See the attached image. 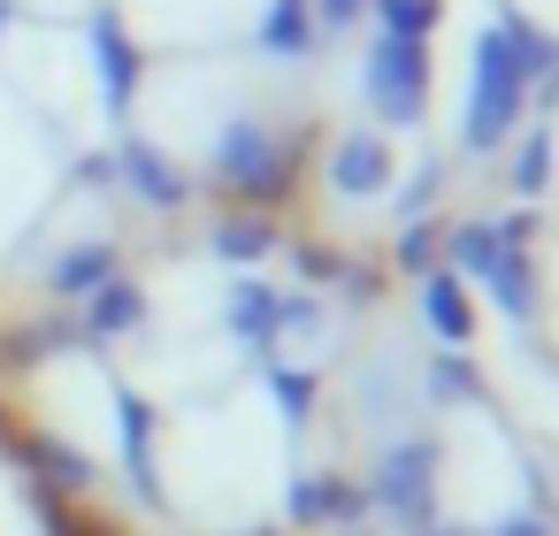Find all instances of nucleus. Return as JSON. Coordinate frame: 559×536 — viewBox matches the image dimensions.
<instances>
[{
  "label": "nucleus",
  "mask_w": 559,
  "mask_h": 536,
  "mask_svg": "<svg viewBox=\"0 0 559 536\" xmlns=\"http://www.w3.org/2000/svg\"><path fill=\"white\" fill-rule=\"evenodd\" d=\"M368 9L383 16V32H414V39L437 32V0H368Z\"/></svg>",
  "instance_id": "obj_16"
},
{
  "label": "nucleus",
  "mask_w": 559,
  "mask_h": 536,
  "mask_svg": "<svg viewBox=\"0 0 559 536\" xmlns=\"http://www.w3.org/2000/svg\"><path fill=\"white\" fill-rule=\"evenodd\" d=\"M368 505V490H353V483H337V475H307L299 490H292V513H307V521H322V513H360Z\"/></svg>",
  "instance_id": "obj_13"
},
{
  "label": "nucleus",
  "mask_w": 559,
  "mask_h": 536,
  "mask_svg": "<svg viewBox=\"0 0 559 536\" xmlns=\"http://www.w3.org/2000/svg\"><path fill=\"white\" fill-rule=\"evenodd\" d=\"M276 322H284V299L276 291H261V284H238L230 291V330L238 337H269Z\"/></svg>",
  "instance_id": "obj_15"
},
{
  "label": "nucleus",
  "mask_w": 559,
  "mask_h": 536,
  "mask_svg": "<svg viewBox=\"0 0 559 536\" xmlns=\"http://www.w3.org/2000/svg\"><path fill=\"white\" fill-rule=\"evenodd\" d=\"M215 177L246 200H269V192H284V146L261 123H230L223 146H215Z\"/></svg>",
  "instance_id": "obj_3"
},
{
  "label": "nucleus",
  "mask_w": 559,
  "mask_h": 536,
  "mask_svg": "<svg viewBox=\"0 0 559 536\" xmlns=\"http://www.w3.org/2000/svg\"><path fill=\"white\" fill-rule=\"evenodd\" d=\"M544 62H551V47H544V32H536V24H498V32H483V47H475L467 123H460L467 154H490V146L521 123L528 85H536V70H544Z\"/></svg>",
  "instance_id": "obj_1"
},
{
  "label": "nucleus",
  "mask_w": 559,
  "mask_h": 536,
  "mask_svg": "<svg viewBox=\"0 0 559 536\" xmlns=\"http://www.w3.org/2000/svg\"><path fill=\"white\" fill-rule=\"evenodd\" d=\"M93 70H100V93H108V108L123 116V108L139 100L146 55H139V39L123 32V16H116V9H100V16H93Z\"/></svg>",
  "instance_id": "obj_4"
},
{
  "label": "nucleus",
  "mask_w": 559,
  "mask_h": 536,
  "mask_svg": "<svg viewBox=\"0 0 559 536\" xmlns=\"http://www.w3.org/2000/svg\"><path fill=\"white\" fill-rule=\"evenodd\" d=\"M483 284L498 291V307H506V314H521V307H528V261H521V246H513V253H506Z\"/></svg>",
  "instance_id": "obj_17"
},
{
  "label": "nucleus",
  "mask_w": 559,
  "mask_h": 536,
  "mask_svg": "<svg viewBox=\"0 0 559 536\" xmlns=\"http://www.w3.org/2000/svg\"><path fill=\"white\" fill-rule=\"evenodd\" d=\"M330 184H337L345 200H376V192L391 184V146L368 139V131L337 139V146H330Z\"/></svg>",
  "instance_id": "obj_6"
},
{
  "label": "nucleus",
  "mask_w": 559,
  "mask_h": 536,
  "mask_svg": "<svg viewBox=\"0 0 559 536\" xmlns=\"http://www.w3.org/2000/svg\"><path fill=\"white\" fill-rule=\"evenodd\" d=\"M506 177H513V192H544V177H551V139L536 131V139L513 154V169H506Z\"/></svg>",
  "instance_id": "obj_18"
},
{
  "label": "nucleus",
  "mask_w": 559,
  "mask_h": 536,
  "mask_svg": "<svg viewBox=\"0 0 559 536\" xmlns=\"http://www.w3.org/2000/svg\"><path fill=\"white\" fill-rule=\"evenodd\" d=\"M521 230L528 223H460L452 238H444V261H452V276H490L513 246H521Z\"/></svg>",
  "instance_id": "obj_7"
},
{
  "label": "nucleus",
  "mask_w": 559,
  "mask_h": 536,
  "mask_svg": "<svg viewBox=\"0 0 559 536\" xmlns=\"http://www.w3.org/2000/svg\"><path fill=\"white\" fill-rule=\"evenodd\" d=\"M498 536H544V521H506Z\"/></svg>",
  "instance_id": "obj_23"
},
{
  "label": "nucleus",
  "mask_w": 559,
  "mask_h": 536,
  "mask_svg": "<svg viewBox=\"0 0 559 536\" xmlns=\"http://www.w3.org/2000/svg\"><path fill=\"white\" fill-rule=\"evenodd\" d=\"M32 498H39V513H47V536H85V528H78V521H70V513H62L47 490H32Z\"/></svg>",
  "instance_id": "obj_22"
},
{
  "label": "nucleus",
  "mask_w": 559,
  "mask_h": 536,
  "mask_svg": "<svg viewBox=\"0 0 559 536\" xmlns=\"http://www.w3.org/2000/svg\"><path fill=\"white\" fill-rule=\"evenodd\" d=\"M360 9H368V0H314V16H322V24H337V32H345Z\"/></svg>",
  "instance_id": "obj_21"
},
{
  "label": "nucleus",
  "mask_w": 559,
  "mask_h": 536,
  "mask_svg": "<svg viewBox=\"0 0 559 536\" xmlns=\"http://www.w3.org/2000/svg\"><path fill=\"white\" fill-rule=\"evenodd\" d=\"M146 322V291L131 284V276H108L93 299H85V337H123V330H139Z\"/></svg>",
  "instance_id": "obj_11"
},
{
  "label": "nucleus",
  "mask_w": 559,
  "mask_h": 536,
  "mask_svg": "<svg viewBox=\"0 0 559 536\" xmlns=\"http://www.w3.org/2000/svg\"><path fill=\"white\" fill-rule=\"evenodd\" d=\"M261 55H284V62L314 55V0H269L261 9Z\"/></svg>",
  "instance_id": "obj_10"
},
{
  "label": "nucleus",
  "mask_w": 559,
  "mask_h": 536,
  "mask_svg": "<svg viewBox=\"0 0 559 536\" xmlns=\"http://www.w3.org/2000/svg\"><path fill=\"white\" fill-rule=\"evenodd\" d=\"M421 314H429V330H437L444 345H467V330H475L467 291H460V276H452V269H429V276H421Z\"/></svg>",
  "instance_id": "obj_12"
},
{
  "label": "nucleus",
  "mask_w": 559,
  "mask_h": 536,
  "mask_svg": "<svg viewBox=\"0 0 559 536\" xmlns=\"http://www.w3.org/2000/svg\"><path fill=\"white\" fill-rule=\"evenodd\" d=\"M368 108L383 123H414L429 108V39L414 32H383L368 47Z\"/></svg>",
  "instance_id": "obj_2"
},
{
  "label": "nucleus",
  "mask_w": 559,
  "mask_h": 536,
  "mask_svg": "<svg viewBox=\"0 0 559 536\" xmlns=\"http://www.w3.org/2000/svg\"><path fill=\"white\" fill-rule=\"evenodd\" d=\"M108 276H123V261H116V246H108V238H93V246H70V253L55 261L47 291H55V299H78V307H85V299H93V291H100Z\"/></svg>",
  "instance_id": "obj_9"
},
{
  "label": "nucleus",
  "mask_w": 559,
  "mask_h": 536,
  "mask_svg": "<svg viewBox=\"0 0 559 536\" xmlns=\"http://www.w3.org/2000/svg\"><path fill=\"white\" fill-rule=\"evenodd\" d=\"M429 467H437V444H399V452H383L368 498L391 505V513H406V521H421L429 513Z\"/></svg>",
  "instance_id": "obj_5"
},
{
  "label": "nucleus",
  "mask_w": 559,
  "mask_h": 536,
  "mask_svg": "<svg viewBox=\"0 0 559 536\" xmlns=\"http://www.w3.org/2000/svg\"><path fill=\"white\" fill-rule=\"evenodd\" d=\"M116 169H123V184H131L139 200H154V207H177V200L192 192V177H177V162H169L162 146H139V139L116 154Z\"/></svg>",
  "instance_id": "obj_8"
},
{
  "label": "nucleus",
  "mask_w": 559,
  "mask_h": 536,
  "mask_svg": "<svg viewBox=\"0 0 559 536\" xmlns=\"http://www.w3.org/2000/svg\"><path fill=\"white\" fill-rule=\"evenodd\" d=\"M24 460H32V467H55L47 483H62V490H85V483H93V467H85L78 452H62V444H32Z\"/></svg>",
  "instance_id": "obj_19"
},
{
  "label": "nucleus",
  "mask_w": 559,
  "mask_h": 536,
  "mask_svg": "<svg viewBox=\"0 0 559 536\" xmlns=\"http://www.w3.org/2000/svg\"><path fill=\"white\" fill-rule=\"evenodd\" d=\"M429 253H437V238H429V230H406V246H399V261H406V269H429Z\"/></svg>",
  "instance_id": "obj_20"
},
{
  "label": "nucleus",
  "mask_w": 559,
  "mask_h": 536,
  "mask_svg": "<svg viewBox=\"0 0 559 536\" xmlns=\"http://www.w3.org/2000/svg\"><path fill=\"white\" fill-rule=\"evenodd\" d=\"M223 261H261V253H276V230L261 223V215H238V223H215V238H207Z\"/></svg>",
  "instance_id": "obj_14"
}]
</instances>
